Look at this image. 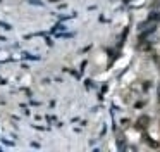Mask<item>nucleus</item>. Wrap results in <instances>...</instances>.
Wrapping results in <instances>:
<instances>
[{
	"mask_svg": "<svg viewBox=\"0 0 160 152\" xmlns=\"http://www.w3.org/2000/svg\"><path fill=\"white\" fill-rule=\"evenodd\" d=\"M145 123H148V118H141L140 121H138V124H140V128H141V126H146Z\"/></svg>",
	"mask_w": 160,
	"mask_h": 152,
	"instance_id": "f257e3e1",
	"label": "nucleus"
},
{
	"mask_svg": "<svg viewBox=\"0 0 160 152\" xmlns=\"http://www.w3.org/2000/svg\"><path fill=\"white\" fill-rule=\"evenodd\" d=\"M0 26H2L4 30H12V28H10V24H7V23H0Z\"/></svg>",
	"mask_w": 160,
	"mask_h": 152,
	"instance_id": "f03ea898",
	"label": "nucleus"
}]
</instances>
